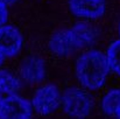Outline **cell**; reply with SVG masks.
I'll use <instances>...</instances> for the list:
<instances>
[{
  "label": "cell",
  "mask_w": 120,
  "mask_h": 119,
  "mask_svg": "<svg viewBox=\"0 0 120 119\" xmlns=\"http://www.w3.org/2000/svg\"><path fill=\"white\" fill-rule=\"evenodd\" d=\"M0 100H1V93H0Z\"/></svg>",
  "instance_id": "obj_17"
},
{
  "label": "cell",
  "mask_w": 120,
  "mask_h": 119,
  "mask_svg": "<svg viewBox=\"0 0 120 119\" xmlns=\"http://www.w3.org/2000/svg\"><path fill=\"white\" fill-rule=\"evenodd\" d=\"M16 1L18 0H0V2L4 4V5H12V4L16 2Z\"/></svg>",
  "instance_id": "obj_14"
},
{
  "label": "cell",
  "mask_w": 120,
  "mask_h": 119,
  "mask_svg": "<svg viewBox=\"0 0 120 119\" xmlns=\"http://www.w3.org/2000/svg\"><path fill=\"white\" fill-rule=\"evenodd\" d=\"M22 47V36L13 26L0 27V56L12 57L19 53Z\"/></svg>",
  "instance_id": "obj_7"
},
{
  "label": "cell",
  "mask_w": 120,
  "mask_h": 119,
  "mask_svg": "<svg viewBox=\"0 0 120 119\" xmlns=\"http://www.w3.org/2000/svg\"><path fill=\"white\" fill-rule=\"evenodd\" d=\"M119 34H120V26H119Z\"/></svg>",
  "instance_id": "obj_18"
},
{
  "label": "cell",
  "mask_w": 120,
  "mask_h": 119,
  "mask_svg": "<svg viewBox=\"0 0 120 119\" xmlns=\"http://www.w3.org/2000/svg\"><path fill=\"white\" fill-rule=\"evenodd\" d=\"M7 18H8V12H7L6 5L0 2V27L5 25V22L7 21Z\"/></svg>",
  "instance_id": "obj_13"
},
{
  "label": "cell",
  "mask_w": 120,
  "mask_h": 119,
  "mask_svg": "<svg viewBox=\"0 0 120 119\" xmlns=\"http://www.w3.org/2000/svg\"><path fill=\"white\" fill-rule=\"evenodd\" d=\"M106 61L109 70L120 76V40H117L110 44L106 54Z\"/></svg>",
  "instance_id": "obj_12"
},
{
  "label": "cell",
  "mask_w": 120,
  "mask_h": 119,
  "mask_svg": "<svg viewBox=\"0 0 120 119\" xmlns=\"http://www.w3.org/2000/svg\"><path fill=\"white\" fill-rule=\"evenodd\" d=\"M2 61H4V57H2V56H0V64L2 63Z\"/></svg>",
  "instance_id": "obj_16"
},
{
  "label": "cell",
  "mask_w": 120,
  "mask_h": 119,
  "mask_svg": "<svg viewBox=\"0 0 120 119\" xmlns=\"http://www.w3.org/2000/svg\"><path fill=\"white\" fill-rule=\"evenodd\" d=\"M32 105L18 95H8L0 100V119H30Z\"/></svg>",
  "instance_id": "obj_5"
},
{
  "label": "cell",
  "mask_w": 120,
  "mask_h": 119,
  "mask_svg": "<svg viewBox=\"0 0 120 119\" xmlns=\"http://www.w3.org/2000/svg\"><path fill=\"white\" fill-rule=\"evenodd\" d=\"M101 107L105 115L107 116H116L120 109V89H114L109 91L103 100Z\"/></svg>",
  "instance_id": "obj_10"
},
{
  "label": "cell",
  "mask_w": 120,
  "mask_h": 119,
  "mask_svg": "<svg viewBox=\"0 0 120 119\" xmlns=\"http://www.w3.org/2000/svg\"><path fill=\"white\" fill-rule=\"evenodd\" d=\"M72 28L77 33L83 47H87V46L92 44L98 36L97 29L92 25H90L89 22H84V21L77 22L72 26Z\"/></svg>",
  "instance_id": "obj_9"
},
{
  "label": "cell",
  "mask_w": 120,
  "mask_h": 119,
  "mask_svg": "<svg viewBox=\"0 0 120 119\" xmlns=\"http://www.w3.org/2000/svg\"><path fill=\"white\" fill-rule=\"evenodd\" d=\"M62 103L67 115L76 119L86 118L93 109L91 95L79 88L67 89L63 93Z\"/></svg>",
  "instance_id": "obj_2"
},
{
  "label": "cell",
  "mask_w": 120,
  "mask_h": 119,
  "mask_svg": "<svg viewBox=\"0 0 120 119\" xmlns=\"http://www.w3.org/2000/svg\"><path fill=\"white\" fill-rule=\"evenodd\" d=\"M20 73H21L22 78L27 83L29 84L40 83L44 79L45 74H47L45 63L39 56L30 55L22 61Z\"/></svg>",
  "instance_id": "obj_8"
},
{
  "label": "cell",
  "mask_w": 120,
  "mask_h": 119,
  "mask_svg": "<svg viewBox=\"0 0 120 119\" xmlns=\"http://www.w3.org/2000/svg\"><path fill=\"white\" fill-rule=\"evenodd\" d=\"M20 89V81L7 70H0V93L12 95Z\"/></svg>",
  "instance_id": "obj_11"
},
{
  "label": "cell",
  "mask_w": 120,
  "mask_h": 119,
  "mask_svg": "<svg viewBox=\"0 0 120 119\" xmlns=\"http://www.w3.org/2000/svg\"><path fill=\"white\" fill-rule=\"evenodd\" d=\"M107 74L106 55L99 50L84 53L76 62V76L80 84L89 90L100 89L106 81Z\"/></svg>",
  "instance_id": "obj_1"
},
{
  "label": "cell",
  "mask_w": 120,
  "mask_h": 119,
  "mask_svg": "<svg viewBox=\"0 0 120 119\" xmlns=\"http://www.w3.org/2000/svg\"><path fill=\"white\" fill-rule=\"evenodd\" d=\"M116 116H117V118L118 119H120V109H119V111L117 112V115H116Z\"/></svg>",
  "instance_id": "obj_15"
},
{
  "label": "cell",
  "mask_w": 120,
  "mask_h": 119,
  "mask_svg": "<svg viewBox=\"0 0 120 119\" xmlns=\"http://www.w3.org/2000/svg\"><path fill=\"white\" fill-rule=\"evenodd\" d=\"M69 8L78 18L94 20L104 15L105 2L104 0H69Z\"/></svg>",
  "instance_id": "obj_6"
},
{
  "label": "cell",
  "mask_w": 120,
  "mask_h": 119,
  "mask_svg": "<svg viewBox=\"0 0 120 119\" xmlns=\"http://www.w3.org/2000/svg\"><path fill=\"white\" fill-rule=\"evenodd\" d=\"M61 102V93L57 86L54 84H47L36 90L32 99V105L38 113L48 116L57 110Z\"/></svg>",
  "instance_id": "obj_4"
},
{
  "label": "cell",
  "mask_w": 120,
  "mask_h": 119,
  "mask_svg": "<svg viewBox=\"0 0 120 119\" xmlns=\"http://www.w3.org/2000/svg\"><path fill=\"white\" fill-rule=\"evenodd\" d=\"M83 47L75 29L71 27L69 29H62L51 35L49 40V49L52 54L57 56H69Z\"/></svg>",
  "instance_id": "obj_3"
}]
</instances>
